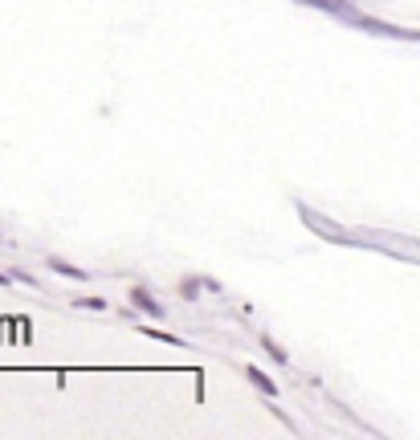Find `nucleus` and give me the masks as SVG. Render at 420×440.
Wrapping results in <instances>:
<instances>
[{
	"instance_id": "obj_4",
	"label": "nucleus",
	"mask_w": 420,
	"mask_h": 440,
	"mask_svg": "<svg viewBox=\"0 0 420 440\" xmlns=\"http://www.w3.org/2000/svg\"><path fill=\"white\" fill-rule=\"evenodd\" d=\"M147 339H160V342H172V346H184V342L176 339V334H167V330H155V326H139Z\"/></svg>"
},
{
	"instance_id": "obj_1",
	"label": "nucleus",
	"mask_w": 420,
	"mask_h": 440,
	"mask_svg": "<svg viewBox=\"0 0 420 440\" xmlns=\"http://www.w3.org/2000/svg\"><path fill=\"white\" fill-rule=\"evenodd\" d=\"M131 302H135V306L143 310V314H151V318H163V306H160V302H155V298H151V293L143 290V286H135V290H131Z\"/></svg>"
},
{
	"instance_id": "obj_7",
	"label": "nucleus",
	"mask_w": 420,
	"mask_h": 440,
	"mask_svg": "<svg viewBox=\"0 0 420 440\" xmlns=\"http://www.w3.org/2000/svg\"><path fill=\"white\" fill-rule=\"evenodd\" d=\"M261 342H265V351H270V355H274L277 363H290V355H286V351H282V346H277V342L270 339V334H265V339H261Z\"/></svg>"
},
{
	"instance_id": "obj_5",
	"label": "nucleus",
	"mask_w": 420,
	"mask_h": 440,
	"mask_svg": "<svg viewBox=\"0 0 420 440\" xmlns=\"http://www.w3.org/2000/svg\"><path fill=\"white\" fill-rule=\"evenodd\" d=\"M306 4H319V9H331V13H351L347 0H306Z\"/></svg>"
},
{
	"instance_id": "obj_8",
	"label": "nucleus",
	"mask_w": 420,
	"mask_h": 440,
	"mask_svg": "<svg viewBox=\"0 0 420 440\" xmlns=\"http://www.w3.org/2000/svg\"><path fill=\"white\" fill-rule=\"evenodd\" d=\"M74 306H82V310H106V302H102V298H78Z\"/></svg>"
},
{
	"instance_id": "obj_6",
	"label": "nucleus",
	"mask_w": 420,
	"mask_h": 440,
	"mask_svg": "<svg viewBox=\"0 0 420 440\" xmlns=\"http://www.w3.org/2000/svg\"><path fill=\"white\" fill-rule=\"evenodd\" d=\"M200 286H209V281H200V277H184L179 293H184V298H196V293H200Z\"/></svg>"
},
{
	"instance_id": "obj_2",
	"label": "nucleus",
	"mask_w": 420,
	"mask_h": 440,
	"mask_svg": "<svg viewBox=\"0 0 420 440\" xmlns=\"http://www.w3.org/2000/svg\"><path fill=\"white\" fill-rule=\"evenodd\" d=\"M245 375H249V379L258 383V391H265V395H277V391H282V388H277V383H274V379H270V375L261 371V367H249V371H245Z\"/></svg>"
},
{
	"instance_id": "obj_9",
	"label": "nucleus",
	"mask_w": 420,
	"mask_h": 440,
	"mask_svg": "<svg viewBox=\"0 0 420 440\" xmlns=\"http://www.w3.org/2000/svg\"><path fill=\"white\" fill-rule=\"evenodd\" d=\"M9 281H13V273H0V286H9Z\"/></svg>"
},
{
	"instance_id": "obj_3",
	"label": "nucleus",
	"mask_w": 420,
	"mask_h": 440,
	"mask_svg": "<svg viewBox=\"0 0 420 440\" xmlns=\"http://www.w3.org/2000/svg\"><path fill=\"white\" fill-rule=\"evenodd\" d=\"M49 269H53V273L74 277V281H86V273H82L78 265H70V261H62V257H49Z\"/></svg>"
}]
</instances>
